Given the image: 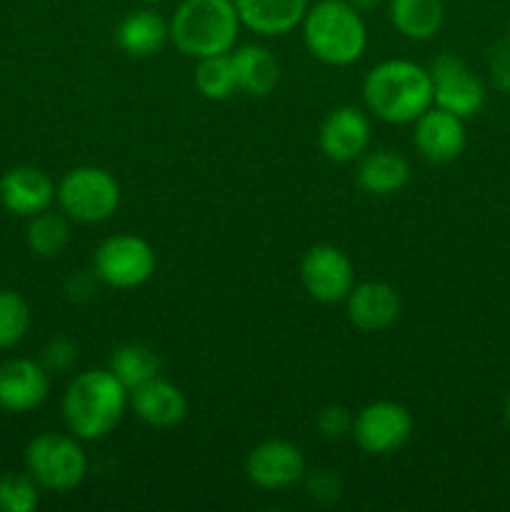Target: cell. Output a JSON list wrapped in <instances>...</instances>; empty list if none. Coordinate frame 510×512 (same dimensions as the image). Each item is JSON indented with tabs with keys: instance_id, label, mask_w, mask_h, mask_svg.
Instances as JSON below:
<instances>
[{
	"instance_id": "cell-28",
	"label": "cell",
	"mask_w": 510,
	"mask_h": 512,
	"mask_svg": "<svg viewBox=\"0 0 510 512\" xmlns=\"http://www.w3.org/2000/svg\"><path fill=\"white\" fill-rule=\"evenodd\" d=\"M353 423L355 418L350 415V410L340 408V405H328V408L320 410L318 420H315V425H318V430L323 433V438L328 440H340L348 433H353Z\"/></svg>"
},
{
	"instance_id": "cell-16",
	"label": "cell",
	"mask_w": 510,
	"mask_h": 512,
	"mask_svg": "<svg viewBox=\"0 0 510 512\" xmlns=\"http://www.w3.org/2000/svg\"><path fill=\"white\" fill-rule=\"evenodd\" d=\"M345 303H348V320L363 333H380L390 328L400 315V298L395 288L378 280L353 285Z\"/></svg>"
},
{
	"instance_id": "cell-19",
	"label": "cell",
	"mask_w": 510,
	"mask_h": 512,
	"mask_svg": "<svg viewBox=\"0 0 510 512\" xmlns=\"http://www.w3.org/2000/svg\"><path fill=\"white\" fill-rule=\"evenodd\" d=\"M235 70V83L238 90L265 98L275 90L280 80V63L265 45H243L230 55Z\"/></svg>"
},
{
	"instance_id": "cell-9",
	"label": "cell",
	"mask_w": 510,
	"mask_h": 512,
	"mask_svg": "<svg viewBox=\"0 0 510 512\" xmlns=\"http://www.w3.org/2000/svg\"><path fill=\"white\" fill-rule=\"evenodd\" d=\"M305 293L318 303H340L355 285V270L348 255L335 245H313L300 260Z\"/></svg>"
},
{
	"instance_id": "cell-27",
	"label": "cell",
	"mask_w": 510,
	"mask_h": 512,
	"mask_svg": "<svg viewBox=\"0 0 510 512\" xmlns=\"http://www.w3.org/2000/svg\"><path fill=\"white\" fill-rule=\"evenodd\" d=\"M40 485L35 483L30 473H10L0 475V510L3 512H30L40 503Z\"/></svg>"
},
{
	"instance_id": "cell-31",
	"label": "cell",
	"mask_w": 510,
	"mask_h": 512,
	"mask_svg": "<svg viewBox=\"0 0 510 512\" xmlns=\"http://www.w3.org/2000/svg\"><path fill=\"white\" fill-rule=\"evenodd\" d=\"M350 3H353L355 8H358L360 13H363V10H373V8H378V5L383 3V0H350Z\"/></svg>"
},
{
	"instance_id": "cell-6",
	"label": "cell",
	"mask_w": 510,
	"mask_h": 512,
	"mask_svg": "<svg viewBox=\"0 0 510 512\" xmlns=\"http://www.w3.org/2000/svg\"><path fill=\"white\" fill-rule=\"evenodd\" d=\"M55 200L65 218L75 223H103L120 208V185L108 170L83 165L63 175Z\"/></svg>"
},
{
	"instance_id": "cell-30",
	"label": "cell",
	"mask_w": 510,
	"mask_h": 512,
	"mask_svg": "<svg viewBox=\"0 0 510 512\" xmlns=\"http://www.w3.org/2000/svg\"><path fill=\"white\" fill-rule=\"evenodd\" d=\"M310 493H313V498L320 500V503H333L340 495V485L333 475L318 473L310 480Z\"/></svg>"
},
{
	"instance_id": "cell-22",
	"label": "cell",
	"mask_w": 510,
	"mask_h": 512,
	"mask_svg": "<svg viewBox=\"0 0 510 512\" xmlns=\"http://www.w3.org/2000/svg\"><path fill=\"white\" fill-rule=\"evenodd\" d=\"M393 28L410 40H430L445 18L443 0H388Z\"/></svg>"
},
{
	"instance_id": "cell-32",
	"label": "cell",
	"mask_w": 510,
	"mask_h": 512,
	"mask_svg": "<svg viewBox=\"0 0 510 512\" xmlns=\"http://www.w3.org/2000/svg\"><path fill=\"white\" fill-rule=\"evenodd\" d=\"M503 415H505V423H508V428H510V395H508V398H505V408H503Z\"/></svg>"
},
{
	"instance_id": "cell-14",
	"label": "cell",
	"mask_w": 510,
	"mask_h": 512,
	"mask_svg": "<svg viewBox=\"0 0 510 512\" xmlns=\"http://www.w3.org/2000/svg\"><path fill=\"white\" fill-rule=\"evenodd\" d=\"M413 143L418 153L430 163H450L458 158L465 148V123L455 113L430 105L418 120H415Z\"/></svg>"
},
{
	"instance_id": "cell-11",
	"label": "cell",
	"mask_w": 510,
	"mask_h": 512,
	"mask_svg": "<svg viewBox=\"0 0 510 512\" xmlns=\"http://www.w3.org/2000/svg\"><path fill=\"white\" fill-rule=\"evenodd\" d=\"M250 483L263 490H283L298 483L305 473V458L288 440H265L250 450L245 460Z\"/></svg>"
},
{
	"instance_id": "cell-17",
	"label": "cell",
	"mask_w": 510,
	"mask_h": 512,
	"mask_svg": "<svg viewBox=\"0 0 510 512\" xmlns=\"http://www.w3.org/2000/svg\"><path fill=\"white\" fill-rule=\"evenodd\" d=\"M128 405L150 428H173L188 413V400H185L183 390L160 375L130 390Z\"/></svg>"
},
{
	"instance_id": "cell-26",
	"label": "cell",
	"mask_w": 510,
	"mask_h": 512,
	"mask_svg": "<svg viewBox=\"0 0 510 512\" xmlns=\"http://www.w3.org/2000/svg\"><path fill=\"white\" fill-rule=\"evenodd\" d=\"M30 328V308L15 290H0V348H13Z\"/></svg>"
},
{
	"instance_id": "cell-24",
	"label": "cell",
	"mask_w": 510,
	"mask_h": 512,
	"mask_svg": "<svg viewBox=\"0 0 510 512\" xmlns=\"http://www.w3.org/2000/svg\"><path fill=\"white\" fill-rule=\"evenodd\" d=\"M28 248L33 250L40 258H55L65 250V245L70 243V225L65 220V213H50V210H43V213L33 215L28 223Z\"/></svg>"
},
{
	"instance_id": "cell-5",
	"label": "cell",
	"mask_w": 510,
	"mask_h": 512,
	"mask_svg": "<svg viewBox=\"0 0 510 512\" xmlns=\"http://www.w3.org/2000/svg\"><path fill=\"white\" fill-rule=\"evenodd\" d=\"M25 470L40 488L65 493L83 483L88 458L75 435L40 433L25 448Z\"/></svg>"
},
{
	"instance_id": "cell-4",
	"label": "cell",
	"mask_w": 510,
	"mask_h": 512,
	"mask_svg": "<svg viewBox=\"0 0 510 512\" xmlns=\"http://www.w3.org/2000/svg\"><path fill=\"white\" fill-rule=\"evenodd\" d=\"M233 0H183L170 18V40L188 58L225 55L240 33Z\"/></svg>"
},
{
	"instance_id": "cell-25",
	"label": "cell",
	"mask_w": 510,
	"mask_h": 512,
	"mask_svg": "<svg viewBox=\"0 0 510 512\" xmlns=\"http://www.w3.org/2000/svg\"><path fill=\"white\" fill-rule=\"evenodd\" d=\"M195 88L208 100H225L235 93V70L230 55H208L198 60L195 68Z\"/></svg>"
},
{
	"instance_id": "cell-1",
	"label": "cell",
	"mask_w": 510,
	"mask_h": 512,
	"mask_svg": "<svg viewBox=\"0 0 510 512\" xmlns=\"http://www.w3.org/2000/svg\"><path fill=\"white\" fill-rule=\"evenodd\" d=\"M128 388L108 368L75 375L63 395V420L78 440H100L113 433L128 408Z\"/></svg>"
},
{
	"instance_id": "cell-2",
	"label": "cell",
	"mask_w": 510,
	"mask_h": 512,
	"mask_svg": "<svg viewBox=\"0 0 510 512\" xmlns=\"http://www.w3.org/2000/svg\"><path fill=\"white\" fill-rule=\"evenodd\" d=\"M363 98L370 113L385 123H415L433 105L430 70L413 60H385L365 75Z\"/></svg>"
},
{
	"instance_id": "cell-10",
	"label": "cell",
	"mask_w": 510,
	"mask_h": 512,
	"mask_svg": "<svg viewBox=\"0 0 510 512\" xmlns=\"http://www.w3.org/2000/svg\"><path fill=\"white\" fill-rule=\"evenodd\" d=\"M413 433V415L393 400L365 405L353 423L355 443L370 455H390L408 443Z\"/></svg>"
},
{
	"instance_id": "cell-29",
	"label": "cell",
	"mask_w": 510,
	"mask_h": 512,
	"mask_svg": "<svg viewBox=\"0 0 510 512\" xmlns=\"http://www.w3.org/2000/svg\"><path fill=\"white\" fill-rule=\"evenodd\" d=\"M75 358H78L75 345L70 343V340L58 338L50 340V343L45 345L43 355H40V363H43V368L48 370V373H65V370L75 363Z\"/></svg>"
},
{
	"instance_id": "cell-3",
	"label": "cell",
	"mask_w": 510,
	"mask_h": 512,
	"mask_svg": "<svg viewBox=\"0 0 510 512\" xmlns=\"http://www.w3.org/2000/svg\"><path fill=\"white\" fill-rule=\"evenodd\" d=\"M300 25L310 55L335 68L355 63L368 45L363 15L350 0H320L305 10Z\"/></svg>"
},
{
	"instance_id": "cell-12",
	"label": "cell",
	"mask_w": 510,
	"mask_h": 512,
	"mask_svg": "<svg viewBox=\"0 0 510 512\" xmlns=\"http://www.w3.org/2000/svg\"><path fill=\"white\" fill-rule=\"evenodd\" d=\"M50 395V373L40 360L13 358L0 365V408L28 413Z\"/></svg>"
},
{
	"instance_id": "cell-23",
	"label": "cell",
	"mask_w": 510,
	"mask_h": 512,
	"mask_svg": "<svg viewBox=\"0 0 510 512\" xmlns=\"http://www.w3.org/2000/svg\"><path fill=\"white\" fill-rule=\"evenodd\" d=\"M160 368H163L160 355L153 348L140 343H125L115 348L108 363V370L128 388V393L138 388V385L158 378Z\"/></svg>"
},
{
	"instance_id": "cell-21",
	"label": "cell",
	"mask_w": 510,
	"mask_h": 512,
	"mask_svg": "<svg viewBox=\"0 0 510 512\" xmlns=\"http://www.w3.org/2000/svg\"><path fill=\"white\" fill-rule=\"evenodd\" d=\"M410 180V165L393 150H375L360 160L358 185L370 195H393Z\"/></svg>"
},
{
	"instance_id": "cell-7",
	"label": "cell",
	"mask_w": 510,
	"mask_h": 512,
	"mask_svg": "<svg viewBox=\"0 0 510 512\" xmlns=\"http://www.w3.org/2000/svg\"><path fill=\"white\" fill-rule=\"evenodd\" d=\"M93 268L110 288H138L155 273V253L138 235H110L95 250Z\"/></svg>"
},
{
	"instance_id": "cell-13",
	"label": "cell",
	"mask_w": 510,
	"mask_h": 512,
	"mask_svg": "<svg viewBox=\"0 0 510 512\" xmlns=\"http://www.w3.org/2000/svg\"><path fill=\"white\" fill-rule=\"evenodd\" d=\"M370 145V120L355 105H340L320 125V150L335 163H353Z\"/></svg>"
},
{
	"instance_id": "cell-15",
	"label": "cell",
	"mask_w": 510,
	"mask_h": 512,
	"mask_svg": "<svg viewBox=\"0 0 510 512\" xmlns=\"http://www.w3.org/2000/svg\"><path fill=\"white\" fill-rule=\"evenodd\" d=\"M55 185L48 175L33 165L10 168L0 178V203L18 218H33L53 205Z\"/></svg>"
},
{
	"instance_id": "cell-20",
	"label": "cell",
	"mask_w": 510,
	"mask_h": 512,
	"mask_svg": "<svg viewBox=\"0 0 510 512\" xmlns=\"http://www.w3.org/2000/svg\"><path fill=\"white\" fill-rule=\"evenodd\" d=\"M115 38H118L123 53L133 55V58H150L170 38V28L163 15H158L155 10L140 8L120 20Z\"/></svg>"
},
{
	"instance_id": "cell-8",
	"label": "cell",
	"mask_w": 510,
	"mask_h": 512,
	"mask_svg": "<svg viewBox=\"0 0 510 512\" xmlns=\"http://www.w3.org/2000/svg\"><path fill=\"white\" fill-rule=\"evenodd\" d=\"M433 80V105L455 113L458 118H473L485 103V85L458 55H438L430 65Z\"/></svg>"
},
{
	"instance_id": "cell-33",
	"label": "cell",
	"mask_w": 510,
	"mask_h": 512,
	"mask_svg": "<svg viewBox=\"0 0 510 512\" xmlns=\"http://www.w3.org/2000/svg\"><path fill=\"white\" fill-rule=\"evenodd\" d=\"M143 3H163V0H143Z\"/></svg>"
},
{
	"instance_id": "cell-18",
	"label": "cell",
	"mask_w": 510,
	"mask_h": 512,
	"mask_svg": "<svg viewBox=\"0 0 510 512\" xmlns=\"http://www.w3.org/2000/svg\"><path fill=\"white\" fill-rule=\"evenodd\" d=\"M245 28L258 35H285L303 23L308 0H233Z\"/></svg>"
}]
</instances>
